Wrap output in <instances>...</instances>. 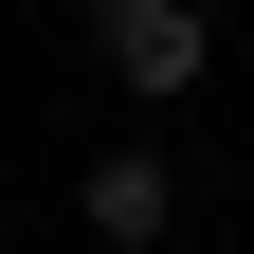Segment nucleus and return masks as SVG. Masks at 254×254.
<instances>
[{
  "instance_id": "f257e3e1",
  "label": "nucleus",
  "mask_w": 254,
  "mask_h": 254,
  "mask_svg": "<svg viewBox=\"0 0 254 254\" xmlns=\"http://www.w3.org/2000/svg\"><path fill=\"white\" fill-rule=\"evenodd\" d=\"M91 55H109V91L182 109V91L218 73V18H200V0H91Z\"/></svg>"
},
{
  "instance_id": "f03ea898",
  "label": "nucleus",
  "mask_w": 254,
  "mask_h": 254,
  "mask_svg": "<svg viewBox=\"0 0 254 254\" xmlns=\"http://www.w3.org/2000/svg\"><path fill=\"white\" fill-rule=\"evenodd\" d=\"M73 218H91V254H164V218H182V182H164V145H109V164L73 182Z\"/></svg>"
}]
</instances>
